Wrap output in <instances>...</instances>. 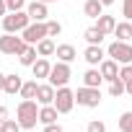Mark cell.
<instances>
[{"instance_id": "1", "label": "cell", "mask_w": 132, "mask_h": 132, "mask_svg": "<svg viewBox=\"0 0 132 132\" xmlns=\"http://www.w3.org/2000/svg\"><path fill=\"white\" fill-rule=\"evenodd\" d=\"M16 117H18V124L21 129H34L36 122H39V106L34 98H23L16 109Z\"/></svg>"}, {"instance_id": "2", "label": "cell", "mask_w": 132, "mask_h": 132, "mask_svg": "<svg viewBox=\"0 0 132 132\" xmlns=\"http://www.w3.org/2000/svg\"><path fill=\"white\" fill-rule=\"evenodd\" d=\"M29 23H31V18H29V13H23V11H16V13L3 16V31H5V34H18V31H23Z\"/></svg>"}, {"instance_id": "3", "label": "cell", "mask_w": 132, "mask_h": 132, "mask_svg": "<svg viewBox=\"0 0 132 132\" xmlns=\"http://www.w3.org/2000/svg\"><path fill=\"white\" fill-rule=\"evenodd\" d=\"M73 104H75V93H73L68 86L54 88V101H52V106L57 109V114H68V111L73 109Z\"/></svg>"}, {"instance_id": "4", "label": "cell", "mask_w": 132, "mask_h": 132, "mask_svg": "<svg viewBox=\"0 0 132 132\" xmlns=\"http://www.w3.org/2000/svg\"><path fill=\"white\" fill-rule=\"evenodd\" d=\"M109 57L114 60V62H122V65H129L132 62V44L129 42H114V44H109Z\"/></svg>"}, {"instance_id": "5", "label": "cell", "mask_w": 132, "mask_h": 132, "mask_svg": "<svg viewBox=\"0 0 132 132\" xmlns=\"http://www.w3.org/2000/svg\"><path fill=\"white\" fill-rule=\"evenodd\" d=\"M47 78H49V86H54V88L68 86V80H70V65H68V62H57V65H52Z\"/></svg>"}, {"instance_id": "6", "label": "cell", "mask_w": 132, "mask_h": 132, "mask_svg": "<svg viewBox=\"0 0 132 132\" xmlns=\"http://www.w3.org/2000/svg\"><path fill=\"white\" fill-rule=\"evenodd\" d=\"M26 49V42L16 34H3L0 36V52L3 54H21Z\"/></svg>"}, {"instance_id": "7", "label": "cell", "mask_w": 132, "mask_h": 132, "mask_svg": "<svg viewBox=\"0 0 132 132\" xmlns=\"http://www.w3.org/2000/svg\"><path fill=\"white\" fill-rule=\"evenodd\" d=\"M47 36V23L44 21H34V23H29L23 31H21V39L26 42V44H36V42H42Z\"/></svg>"}, {"instance_id": "8", "label": "cell", "mask_w": 132, "mask_h": 132, "mask_svg": "<svg viewBox=\"0 0 132 132\" xmlns=\"http://www.w3.org/2000/svg\"><path fill=\"white\" fill-rule=\"evenodd\" d=\"M75 101H78L80 106L93 109V106H98V101H101V91H98V88H88V86H83V88H78Z\"/></svg>"}, {"instance_id": "9", "label": "cell", "mask_w": 132, "mask_h": 132, "mask_svg": "<svg viewBox=\"0 0 132 132\" xmlns=\"http://www.w3.org/2000/svg\"><path fill=\"white\" fill-rule=\"evenodd\" d=\"M98 73H101L104 80L119 78V62H114V60H101V62H98Z\"/></svg>"}, {"instance_id": "10", "label": "cell", "mask_w": 132, "mask_h": 132, "mask_svg": "<svg viewBox=\"0 0 132 132\" xmlns=\"http://www.w3.org/2000/svg\"><path fill=\"white\" fill-rule=\"evenodd\" d=\"M26 13H29V18L31 21H47V3H39V0H34V3H29L26 5Z\"/></svg>"}, {"instance_id": "11", "label": "cell", "mask_w": 132, "mask_h": 132, "mask_svg": "<svg viewBox=\"0 0 132 132\" xmlns=\"http://www.w3.org/2000/svg\"><path fill=\"white\" fill-rule=\"evenodd\" d=\"M83 57H86L88 65H98V62L104 60V49H101V44H88V49L83 52Z\"/></svg>"}, {"instance_id": "12", "label": "cell", "mask_w": 132, "mask_h": 132, "mask_svg": "<svg viewBox=\"0 0 132 132\" xmlns=\"http://www.w3.org/2000/svg\"><path fill=\"white\" fill-rule=\"evenodd\" d=\"M36 101H39L42 106L52 104V101H54V86H49V83L39 86V88H36Z\"/></svg>"}, {"instance_id": "13", "label": "cell", "mask_w": 132, "mask_h": 132, "mask_svg": "<svg viewBox=\"0 0 132 132\" xmlns=\"http://www.w3.org/2000/svg\"><path fill=\"white\" fill-rule=\"evenodd\" d=\"M54 54H57V60L60 62H73L75 60V47L73 44H60V47H54Z\"/></svg>"}, {"instance_id": "14", "label": "cell", "mask_w": 132, "mask_h": 132, "mask_svg": "<svg viewBox=\"0 0 132 132\" xmlns=\"http://www.w3.org/2000/svg\"><path fill=\"white\" fill-rule=\"evenodd\" d=\"M114 26H117L114 16H104V13H101V16L96 18V29H98L104 36H106V34H114Z\"/></svg>"}, {"instance_id": "15", "label": "cell", "mask_w": 132, "mask_h": 132, "mask_svg": "<svg viewBox=\"0 0 132 132\" xmlns=\"http://www.w3.org/2000/svg\"><path fill=\"white\" fill-rule=\"evenodd\" d=\"M21 86H23L21 75H5V83H3V91H5L8 96H16V93L21 91Z\"/></svg>"}, {"instance_id": "16", "label": "cell", "mask_w": 132, "mask_h": 132, "mask_svg": "<svg viewBox=\"0 0 132 132\" xmlns=\"http://www.w3.org/2000/svg\"><path fill=\"white\" fill-rule=\"evenodd\" d=\"M114 36H117L119 42H129V39H132V21L117 23V26H114Z\"/></svg>"}, {"instance_id": "17", "label": "cell", "mask_w": 132, "mask_h": 132, "mask_svg": "<svg viewBox=\"0 0 132 132\" xmlns=\"http://www.w3.org/2000/svg\"><path fill=\"white\" fill-rule=\"evenodd\" d=\"M49 68H52V65L47 62V57H36V62L31 65L34 78H36V80H39V78H47V75H49Z\"/></svg>"}, {"instance_id": "18", "label": "cell", "mask_w": 132, "mask_h": 132, "mask_svg": "<svg viewBox=\"0 0 132 132\" xmlns=\"http://www.w3.org/2000/svg\"><path fill=\"white\" fill-rule=\"evenodd\" d=\"M83 13H86L88 18H98V16L104 13V5L98 3V0H86V3H83Z\"/></svg>"}, {"instance_id": "19", "label": "cell", "mask_w": 132, "mask_h": 132, "mask_svg": "<svg viewBox=\"0 0 132 132\" xmlns=\"http://www.w3.org/2000/svg\"><path fill=\"white\" fill-rule=\"evenodd\" d=\"M36 57H39V54H36V47H34V44H26V49L18 54L21 65H26V68H31V65L36 62Z\"/></svg>"}, {"instance_id": "20", "label": "cell", "mask_w": 132, "mask_h": 132, "mask_svg": "<svg viewBox=\"0 0 132 132\" xmlns=\"http://www.w3.org/2000/svg\"><path fill=\"white\" fill-rule=\"evenodd\" d=\"M39 122H42V124H52V122H57V109H54L52 104L42 106V109H39Z\"/></svg>"}, {"instance_id": "21", "label": "cell", "mask_w": 132, "mask_h": 132, "mask_svg": "<svg viewBox=\"0 0 132 132\" xmlns=\"http://www.w3.org/2000/svg\"><path fill=\"white\" fill-rule=\"evenodd\" d=\"M34 47H36V54H39V57H49V54H54V42L47 39V36H44L42 42H36Z\"/></svg>"}, {"instance_id": "22", "label": "cell", "mask_w": 132, "mask_h": 132, "mask_svg": "<svg viewBox=\"0 0 132 132\" xmlns=\"http://www.w3.org/2000/svg\"><path fill=\"white\" fill-rule=\"evenodd\" d=\"M101 80H104V78H101V73H98V70H88V73L83 75V83H86L88 88H98V86H101Z\"/></svg>"}, {"instance_id": "23", "label": "cell", "mask_w": 132, "mask_h": 132, "mask_svg": "<svg viewBox=\"0 0 132 132\" xmlns=\"http://www.w3.org/2000/svg\"><path fill=\"white\" fill-rule=\"evenodd\" d=\"M36 88H39V83L36 80H29V83H23L21 86V98H36Z\"/></svg>"}, {"instance_id": "24", "label": "cell", "mask_w": 132, "mask_h": 132, "mask_svg": "<svg viewBox=\"0 0 132 132\" xmlns=\"http://www.w3.org/2000/svg\"><path fill=\"white\" fill-rule=\"evenodd\" d=\"M83 36H86V42H88V44H101V42H104V34H101L96 26L86 29V34H83Z\"/></svg>"}, {"instance_id": "25", "label": "cell", "mask_w": 132, "mask_h": 132, "mask_svg": "<svg viewBox=\"0 0 132 132\" xmlns=\"http://www.w3.org/2000/svg\"><path fill=\"white\" fill-rule=\"evenodd\" d=\"M119 129L122 132H132V111H124L119 117Z\"/></svg>"}, {"instance_id": "26", "label": "cell", "mask_w": 132, "mask_h": 132, "mask_svg": "<svg viewBox=\"0 0 132 132\" xmlns=\"http://www.w3.org/2000/svg\"><path fill=\"white\" fill-rule=\"evenodd\" d=\"M109 93H111V96H122V93H124V83H122L119 78L109 80Z\"/></svg>"}, {"instance_id": "27", "label": "cell", "mask_w": 132, "mask_h": 132, "mask_svg": "<svg viewBox=\"0 0 132 132\" xmlns=\"http://www.w3.org/2000/svg\"><path fill=\"white\" fill-rule=\"evenodd\" d=\"M0 132H21V124L16 119H5L3 124H0Z\"/></svg>"}, {"instance_id": "28", "label": "cell", "mask_w": 132, "mask_h": 132, "mask_svg": "<svg viewBox=\"0 0 132 132\" xmlns=\"http://www.w3.org/2000/svg\"><path fill=\"white\" fill-rule=\"evenodd\" d=\"M62 34V23L60 21H47V36H60Z\"/></svg>"}, {"instance_id": "29", "label": "cell", "mask_w": 132, "mask_h": 132, "mask_svg": "<svg viewBox=\"0 0 132 132\" xmlns=\"http://www.w3.org/2000/svg\"><path fill=\"white\" fill-rule=\"evenodd\" d=\"M26 0H5V11L8 13H16V11H23Z\"/></svg>"}, {"instance_id": "30", "label": "cell", "mask_w": 132, "mask_h": 132, "mask_svg": "<svg viewBox=\"0 0 132 132\" xmlns=\"http://www.w3.org/2000/svg\"><path fill=\"white\" fill-rule=\"evenodd\" d=\"M86 132H106V124H104V122H98V119H93V122H88Z\"/></svg>"}, {"instance_id": "31", "label": "cell", "mask_w": 132, "mask_h": 132, "mask_svg": "<svg viewBox=\"0 0 132 132\" xmlns=\"http://www.w3.org/2000/svg\"><path fill=\"white\" fill-rule=\"evenodd\" d=\"M119 80L124 83V80H132V65H124V68L119 70Z\"/></svg>"}, {"instance_id": "32", "label": "cell", "mask_w": 132, "mask_h": 132, "mask_svg": "<svg viewBox=\"0 0 132 132\" xmlns=\"http://www.w3.org/2000/svg\"><path fill=\"white\" fill-rule=\"evenodd\" d=\"M124 18L132 21V0H124Z\"/></svg>"}, {"instance_id": "33", "label": "cell", "mask_w": 132, "mask_h": 132, "mask_svg": "<svg viewBox=\"0 0 132 132\" xmlns=\"http://www.w3.org/2000/svg\"><path fill=\"white\" fill-rule=\"evenodd\" d=\"M44 132H62V127L57 122H52V124H44Z\"/></svg>"}, {"instance_id": "34", "label": "cell", "mask_w": 132, "mask_h": 132, "mask_svg": "<svg viewBox=\"0 0 132 132\" xmlns=\"http://www.w3.org/2000/svg\"><path fill=\"white\" fill-rule=\"evenodd\" d=\"M5 119H8V109H5V106H0V124H3Z\"/></svg>"}, {"instance_id": "35", "label": "cell", "mask_w": 132, "mask_h": 132, "mask_svg": "<svg viewBox=\"0 0 132 132\" xmlns=\"http://www.w3.org/2000/svg\"><path fill=\"white\" fill-rule=\"evenodd\" d=\"M124 93H129V96H132V80H124Z\"/></svg>"}, {"instance_id": "36", "label": "cell", "mask_w": 132, "mask_h": 132, "mask_svg": "<svg viewBox=\"0 0 132 132\" xmlns=\"http://www.w3.org/2000/svg\"><path fill=\"white\" fill-rule=\"evenodd\" d=\"M8 11H5V0H0V16H5Z\"/></svg>"}, {"instance_id": "37", "label": "cell", "mask_w": 132, "mask_h": 132, "mask_svg": "<svg viewBox=\"0 0 132 132\" xmlns=\"http://www.w3.org/2000/svg\"><path fill=\"white\" fill-rule=\"evenodd\" d=\"M3 83H5V75H3V73H0V91H3Z\"/></svg>"}, {"instance_id": "38", "label": "cell", "mask_w": 132, "mask_h": 132, "mask_svg": "<svg viewBox=\"0 0 132 132\" xmlns=\"http://www.w3.org/2000/svg\"><path fill=\"white\" fill-rule=\"evenodd\" d=\"M98 3H101V5H111V3H114V0H98Z\"/></svg>"}, {"instance_id": "39", "label": "cell", "mask_w": 132, "mask_h": 132, "mask_svg": "<svg viewBox=\"0 0 132 132\" xmlns=\"http://www.w3.org/2000/svg\"><path fill=\"white\" fill-rule=\"evenodd\" d=\"M39 3H57V0H39Z\"/></svg>"}]
</instances>
